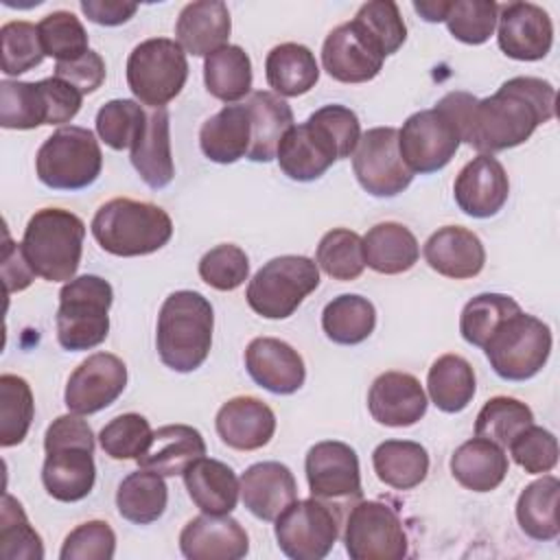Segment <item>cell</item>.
<instances>
[{"mask_svg":"<svg viewBox=\"0 0 560 560\" xmlns=\"http://www.w3.org/2000/svg\"><path fill=\"white\" fill-rule=\"evenodd\" d=\"M556 114V90L538 77L508 79L494 94L477 98L466 116L462 140L492 155L523 144Z\"/></svg>","mask_w":560,"mask_h":560,"instance_id":"cell-1","label":"cell"},{"mask_svg":"<svg viewBox=\"0 0 560 560\" xmlns=\"http://www.w3.org/2000/svg\"><path fill=\"white\" fill-rule=\"evenodd\" d=\"M475 101L468 92H448L433 109H420L402 122L398 151L411 173H435L455 158Z\"/></svg>","mask_w":560,"mask_h":560,"instance_id":"cell-2","label":"cell"},{"mask_svg":"<svg viewBox=\"0 0 560 560\" xmlns=\"http://www.w3.org/2000/svg\"><path fill=\"white\" fill-rule=\"evenodd\" d=\"M44 451L42 483L46 492L61 503L85 499L96 481L94 433L90 424L72 411L55 418L46 429Z\"/></svg>","mask_w":560,"mask_h":560,"instance_id":"cell-3","label":"cell"},{"mask_svg":"<svg viewBox=\"0 0 560 560\" xmlns=\"http://www.w3.org/2000/svg\"><path fill=\"white\" fill-rule=\"evenodd\" d=\"M214 328L212 304L197 291L171 293L158 315L155 346L162 363L175 372L197 370L210 352Z\"/></svg>","mask_w":560,"mask_h":560,"instance_id":"cell-4","label":"cell"},{"mask_svg":"<svg viewBox=\"0 0 560 560\" xmlns=\"http://www.w3.org/2000/svg\"><path fill=\"white\" fill-rule=\"evenodd\" d=\"M90 228L101 249L122 258L153 254L173 236V221L166 210L129 197H116L103 203Z\"/></svg>","mask_w":560,"mask_h":560,"instance_id":"cell-5","label":"cell"},{"mask_svg":"<svg viewBox=\"0 0 560 560\" xmlns=\"http://www.w3.org/2000/svg\"><path fill=\"white\" fill-rule=\"evenodd\" d=\"M85 225L63 208L37 210L22 236V252L35 276L48 282H70L81 265Z\"/></svg>","mask_w":560,"mask_h":560,"instance_id":"cell-6","label":"cell"},{"mask_svg":"<svg viewBox=\"0 0 560 560\" xmlns=\"http://www.w3.org/2000/svg\"><path fill=\"white\" fill-rule=\"evenodd\" d=\"M114 289L101 276H77L59 291L57 341L63 350L81 352L101 346L109 332Z\"/></svg>","mask_w":560,"mask_h":560,"instance_id":"cell-7","label":"cell"},{"mask_svg":"<svg viewBox=\"0 0 560 560\" xmlns=\"http://www.w3.org/2000/svg\"><path fill=\"white\" fill-rule=\"evenodd\" d=\"M83 94L59 77L42 81H0V125L4 129H35L70 122L81 109Z\"/></svg>","mask_w":560,"mask_h":560,"instance_id":"cell-8","label":"cell"},{"mask_svg":"<svg viewBox=\"0 0 560 560\" xmlns=\"http://www.w3.org/2000/svg\"><path fill=\"white\" fill-rule=\"evenodd\" d=\"M103 168V153L94 133L68 125L44 140L35 155L42 184L52 190H81L92 186Z\"/></svg>","mask_w":560,"mask_h":560,"instance_id":"cell-9","label":"cell"},{"mask_svg":"<svg viewBox=\"0 0 560 560\" xmlns=\"http://www.w3.org/2000/svg\"><path fill=\"white\" fill-rule=\"evenodd\" d=\"M319 287V267L306 256H278L265 262L247 284V304L265 319H287Z\"/></svg>","mask_w":560,"mask_h":560,"instance_id":"cell-10","label":"cell"},{"mask_svg":"<svg viewBox=\"0 0 560 560\" xmlns=\"http://www.w3.org/2000/svg\"><path fill=\"white\" fill-rule=\"evenodd\" d=\"M483 352L501 378L527 381L545 368L551 354V330L542 319L518 311L497 326Z\"/></svg>","mask_w":560,"mask_h":560,"instance_id":"cell-11","label":"cell"},{"mask_svg":"<svg viewBox=\"0 0 560 560\" xmlns=\"http://www.w3.org/2000/svg\"><path fill=\"white\" fill-rule=\"evenodd\" d=\"M188 79L184 48L168 37L140 42L127 59V85L133 96L151 109L171 103Z\"/></svg>","mask_w":560,"mask_h":560,"instance_id":"cell-12","label":"cell"},{"mask_svg":"<svg viewBox=\"0 0 560 560\" xmlns=\"http://www.w3.org/2000/svg\"><path fill=\"white\" fill-rule=\"evenodd\" d=\"M339 536V510L317 501H293L276 518V540L284 556L293 560H322L330 553Z\"/></svg>","mask_w":560,"mask_h":560,"instance_id":"cell-13","label":"cell"},{"mask_svg":"<svg viewBox=\"0 0 560 560\" xmlns=\"http://www.w3.org/2000/svg\"><path fill=\"white\" fill-rule=\"evenodd\" d=\"M407 534L398 514L381 501H357L343 529V547L352 560H402Z\"/></svg>","mask_w":560,"mask_h":560,"instance_id":"cell-14","label":"cell"},{"mask_svg":"<svg viewBox=\"0 0 560 560\" xmlns=\"http://www.w3.org/2000/svg\"><path fill=\"white\" fill-rule=\"evenodd\" d=\"M311 497L332 508L361 501V468L357 451L337 440L317 442L308 448L304 459Z\"/></svg>","mask_w":560,"mask_h":560,"instance_id":"cell-15","label":"cell"},{"mask_svg":"<svg viewBox=\"0 0 560 560\" xmlns=\"http://www.w3.org/2000/svg\"><path fill=\"white\" fill-rule=\"evenodd\" d=\"M352 171L365 192L372 197H396L413 179V173L400 158L398 129L374 127L361 133L352 153Z\"/></svg>","mask_w":560,"mask_h":560,"instance_id":"cell-16","label":"cell"},{"mask_svg":"<svg viewBox=\"0 0 560 560\" xmlns=\"http://www.w3.org/2000/svg\"><path fill=\"white\" fill-rule=\"evenodd\" d=\"M341 158H346L341 144L315 112L306 122L293 125L276 151L280 171L293 182H313Z\"/></svg>","mask_w":560,"mask_h":560,"instance_id":"cell-17","label":"cell"},{"mask_svg":"<svg viewBox=\"0 0 560 560\" xmlns=\"http://www.w3.org/2000/svg\"><path fill=\"white\" fill-rule=\"evenodd\" d=\"M385 61V52L374 37L352 18L328 33L322 46L324 70L341 83L372 81Z\"/></svg>","mask_w":560,"mask_h":560,"instance_id":"cell-18","label":"cell"},{"mask_svg":"<svg viewBox=\"0 0 560 560\" xmlns=\"http://www.w3.org/2000/svg\"><path fill=\"white\" fill-rule=\"evenodd\" d=\"M127 385V365L109 352L90 354L68 378L63 400L72 413L90 416L109 407Z\"/></svg>","mask_w":560,"mask_h":560,"instance_id":"cell-19","label":"cell"},{"mask_svg":"<svg viewBox=\"0 0 560 560\" xmlns=\"http://www.w3.org/2000/svg\"><path fill=\"white\" fill-rule=\"evenodd\" d=\"M497 24L499 48L512 59L538 61L551 50V18L542 7L534 2H508L499 7Z\"/></svg>","mask_w":560,"mask_h":560,"instance_id":"cell-20","label":"cell"},{"mask_svg":"<svg viewBox=\"0 0 560 560\" xmlns=\"http://www.w3.org/2000/svg\"><path fill=\"white\" fill-rule=\"evenodd\" d=\"M510 179L494 155L479 153L455 177L453 197L462 212L475 219L494 217L508 201Z\"/></svg>","mask_w":560,"mask_h":560,"instance_id":"cell-21","label":"cell"},{"mask_svg":"<svg viewBox=\"0 0 560 560\" xmlns=\"http://www.w3.org/2000/svg\"><path fill=\"white\" fill-rule=\"evenodd\" d=\"M179 549L188 560H241L249 551V538L236 518L203 512L184 525Z\"/></svg>","mask_w":560,"mask_h":560,"instance_id":"cell-22","label":"cell"},{"mask_svg":"<svg viewBox=\"0 0 560 560\" xmlns=\"http://www.w3.org/2000/svg\"><path fill=\"white\" fill-rule=\"evenodd\" d=\"M245 368L256 385L271 394H295L306 378L300 352L282 339L256 337L245 350Z\"/></svg>","mask_w":560,"mask_h":560,"instance_id":"cell-23","label":"cell"},{"mask_svg":"<svg viewBox=\"0 0 560 560\" xmlns=\"http://www.w3.org/2000/svg\"><path fill=\"white\" fill-rule=\"evenodd\" d=\"M427 394L407 372H383L368 392V409L378 424L411 427L427 413Z\"/></svg>","mask_w":560,"mask_h":560,"instance_id":"cell-24","label":"cell"},{"mask_svg":"<svg viewBox=\"0 0 560 560\" xmlns=\"http://www.w3.org/2000/svg\"><path fill=\"white\" fill-rule=\"evenodd\" d=\"M422 254L433 271L453 280L475 278L486 265L481 238L462 225H444L433 232L427 238Z\"/></svg>","mask_w":560,"mask_h":560,"instance_id":"cell-25","label":"cell"},{"mask_svg":"<svg viewBox=\"0 0 560 560\" xmlns=\"http://www.w3.org/2000/svg\"><path fill=\"white\" fill-rule=\"evenodd\" d=\"M223 444L236 451H256L276 433V413L254 396H236L221 405L214 418Z\"/></svg>","mask_w":560,"mask_h":560,"instance_id":"cell-26","label":"cell"},{"mask_svg":"<svg viewBox=\"0 0 560 560\" xmlns=\"http://www.w3.org/2000/svg\"><path fill=\"white\" fill-rule=\"evenodd\" d=\"M238 481L245 508L260 521H276L298 499L295 477L280 462L252 464Z\"/></svg>","mask_w":560,"mask_h":560,"instance_id":"cell-27","label":"cell"},{"mask_svg":"<svg viewBox=\"0 0 560 560\" xmlns=\"http://www.w3.org/2000/svg\"><path fill=\"white\" fill-rule=\"evenodd\" d=\"M131 164L140 179L160 190L173 182L175 166L171 153V116L166 107L147 112L144 127L131 144Z\"/></svg>","mask_w":560,"mask_h":560,"instance_id":"cell-28","label":"cell"},{"mask_svg":"<svg viewBox=\"0 0 560 560\" xmlns=\"http://www.w3.org/2000/svg\"><path fill=\"white\" fill-rule=\"evenodd\" d=\"M232 20L228 4L219 0H199L186 4L175 22V42L195 57H208L228 46Z\"/></svg>","mask_w":560,"mask_h":560,"instance_id":"cell-29","label":"cell"},{"mask_svg":"<svg viewBox=\"0 0 560 560\" xmlns=\"http://www.w3.org/2000/svg\"><path fill=\"white\" fill-rule=\"evenodd\" d=\"M206 455L203 435L188 424H166L153 431L151 444L136 459L140 468L153 470L162 477L184 475V470Z\"/></svg>","mask_w":560,"mask_h":560,"instance_id":"cell-30","label":"cell"},{"mask_svg":"<svg viewBox=\"0 0 560 560\" xmlns=\"http://www.w3.org/2000/svg\"><path fill=\"white\" fill-rule=\"evenodd\" d=\"M252 144V120L247 105H225L199 129L203 155L217 164H234L247 158Z\"/></svg>","mask_w":560,"mask_h":560,"instance_id":"cell-31","label":"cell"},{"mask_svg":"<svg viewBox=\"0 0 560 560\" xmlns=\"http://www.w3.org/2000/svg\"><path fill=\"white\" fill-rule=\"evenodd\" d=\"M184 486L192 503L206 514H230L241 494L236 472L219 462L199 457L184 470Z\"/></svg>","mask_w":560,"mask_h":560,"instance_id":"cell-32","label":"cell"},{"mask_svg":"<svg viewBox=\"0 0 560 560\" xmlns=\"http://www.w3.org/2000/svg\"><path fill=\"white\" fill-rule=\"evenodd\" d=\"M508 466L505 451L477 435L457 446L451 455V475L459 486L472 492H490L499 488L508 475Z\"/></svg>","mask_w":560,"mask_h":560,"instance_id":"cell-33","label":"cell"},{"mask_svg":"<svg viewBox=\"0 0 560 560\" xmlns=\"http://www.w3.org/2000/svg\"><path fill=\"white\" fill-rule=\"evenodd\" d=\"M245 105L252 120V144L247 158L252 162H271L282 136L293 127V112L284 98L267 90L252 92Z\"/></svg>","mask_w":560,"mask_h":560,"instance_id":"cell-34","label":"cell"},{"mask_svg":"<svg viewBox=\"0 0 560 560\" xmlns=\"http://www.w3.org/2000/svg\"><path fill=\"white\" fill-rule=\"evenodd\" d=\"M365 265L376 273L396 276L409 271L420 256V245L409 228L396 221L376 223L363 236Z\"/></svg>","mask_w":560,"mask_h":560,"instance_id":"cell-35","label":"cell"},{"mask_svg":"<svg viewBox=\"0 0 560 560\" xmlns=\"http://www.w3.org/2000/svg\"><path fill=\"white\" fill-rule=\"evenodd\" d=\"M265 77L273 94L302 96L315 88L319 79V66L311 48L295 42L278 44L265 59Z\"/></svg>","mask_w":560,"mask_h":560,"instance_id":"cell-36","label":"cell"},{"mask_svg":"<svg viewBox=\"0 0 560 560\" xmlns=\"http://www.w3.org/2000/svg\"><path fill=\"white\" fill-rule=\"evenodd\" d=\"M376 477L394 490H411L429 475V453L411 440H385L372 453Z\"/></svg>","mask_w":560,"mask_h":560,"instance_id":"cell-37","label":"cell"},{"mask_svg":"<svg viewBox=\"0 0 560 560\" xmlns=\"http://www.w3.org/2000/svg\"><path fill=\"white\" fill-rule=\"evenodd\" d=\"M558 494L560 481L553 475H545L523 488L516 501L518 527L534 540H556L560 534L558 521Z\"/></svg>","mask_w":560,"mask_h":560,"instance_id":"cell-38","label":"cell"},{"mask_svg":"<svg viewBox=\"0 0 560 560\" xmlns=\"http://www.w3.org/2000/svg\"><path fill=\"white\" fill-rule=\"evenodd\" d=\"M475 387L477 383L472 365L459 354H442L429 368V398L444 413L464 411L475 396Z\"/></svg>","mask_w":560,"mask_h":560,"instance_id":"cell-39","label":"cell"},{"mask_svg":"<svg viewBox=\"0 0 560 560\" xmlns=\"http://www.w3.org/2000/svg\"><path fill=\"white\" fill-rule=\"evenodd\" d=\"M168 503V488L162 475L140 468L129 472L116 490L118 514L136 525L155 523Z\"/></svg>","mask_w":560,"mask_h":560,"instance_id":"cell-40","label":"cell"},{"mask_svg":"<svg viewBox=\"0 0 560 560\" xmlns=\"http://www.w3.org/2000/svg\"><path fill=\"white\" fill-rule=\"evenodd\" d=\"M376 326L374 304L357 293L332 298L322 313V328L326 337L339 346H357L365 341Z\"/></svg>","mask_w":560,"mask_h":560,"instance_id":"cell-41","label":"cell"},{"mask_svg":"<svg viewBox=\"0 0 560 560\" xmlns=\"http://www.w3.org/2000/svg\"><path fill=\"white\" fill-rule=\"evenodd\" d=\"M206 90L223 101L236 103L252 92V61L249 55L234 44L219 48L203 61Z\"/></svg>","mask_w":560,"mask_h":560,"instance_id":"cell-42","label":"cell"},{"mask_svg":"<svg viewBox=\"0 0 560 560\" xmlns=\"http://www.w3.org/2000/svg\"><path fill=\"white\" fill-rule=\"evenodd\" d=\"M315 262L335 280H357L365 269L363 238L348 228H335L322 236L315 252Z\"/></svg>","mask_w":560,"mask_h":560,"instance_id":"cell-43","label":"cell"},{"mask_svg":"<svg viewBox=\"0 0 560 560\" xmlns=\"http://www.w3.org/2000/svg\"><path fill=\"white\" fill-rule=\"evenodd\" d=\"M529 424H534V413L525 402L512 396H494L479 409L475 435L508 448L510 442Z\"/></svg>","mask_w":560,"mask_h":560,"instance_id":"cell-44","label":"cell"},{"mask_svg":"<svg viewBox=\"0 0 560 560\" xmlns=\"http://www.w3.org/2000/svg\"><path fill=\"white\" fill-rule=\"evenodd\" d=\"M35 402L31 385L15 374L0 376V446L20 444L33 422Z\"/></svg>","mask_w":560,"mask_h":560,"instance_id":"cell-45","label":"cell"},{"mask_svg":"<svg viewBox=\"0 0 560 560\" xmlns=\"http://www.w3.org/2000/svg\"><path fill=\"white\" fill-rule=\"evenodd\" d=\"M518 311H521L518 302L510 295L479 293L470 302H466V306L462 308L459 332L470 346L483 348V343L490 339L497 326Z\"/></svg>","mask_w":560,"mask_h":560,"instance_id":"cell-46","label":"cell"},{"mask_svg":"<svg viewBox=\"0 0 560 560\" xmlns=\"http://www.w3.org/2000/svg\"><path fill=\"white\" fill-rule=\"evenodd\" d=\"M0 556L4 560H42L44 545L28 523L22 503L4 492L0 505Z\"/></svg>","mask_w":560,"mask_h":560,"instance_id":"cell-47","label":"cell"},{"mask_svg":"<svg viewBox=\"0 0 560 560\" xmlns=\"http://www.w3.org/2000/svg\"><path fill=\"white\" fill-rule=\"evenodd\" d=\"M44 55L59 61H72L83 57L88 48V33L81 20L70 11H52L37 24Z\"/></svg>","mask_w":560,"mask_h":560,"instance_id":"cell-48","label":"cell"},{"mask_svg":"<svg viewBox=\"0 0 560 560\" xmlns=\"http://www.w3.org/2000/svg\"><path fill=\"white\" fill-rule=\"evenodd\" d=\"M147 112L131 98L107 101L96 114V133L114 151L131 149L140 129L144 127Z\"/></svg>","mask_w":560,"mask_h":560,"instance_id":"cell-49","label":"cell"},{"mask_svg":"<svg viewBox=\"0 0 560 560\" xmlns=\"http://www.w3.org/2000/svg\"><path fill=\"white\" fill-rule=\"evenodd\" d=\"M499 18V4L492 0H455L444 18L451 35L464 44L477 46L490 39Z\"/></svg>","mask_w":560,"mask_h":560,"instance_id":"cell-50","label":"cell"},{"mask_svg":"<svg viewBox=\"0 0 560 560\" xmlns=\"http://www.w3.org/2000/svg\"><path fill=\"white\" fill-rule=\"evenodd\" d=\"M2 42V72L18 77L42 63L44 48L39 42L37 26L24 20H13L0 28Z\"/></svg>","mask_w":560,"mask_h":560,"instance_id":"cell-51","label":"cell"},{"mask_svg":"<svg viewBox=\"0 0 560 560\" xmlns=\"http://www.w3.org/2000/svg\"><path fill=\"white\" fill-rule=\"evenodd\" d=\"M151 424L140 413L116 416L98 433L101 448L112 459H138L151 444Z\"/></svg>","mask_w":560,"mask_h":560,"instance_id":"cell-52","label":"cell"},{"mask_svg":"<svg viewBox=\"0 0 560 560\" xmlns=\"http://www.w3.org/2000/svg\"><path fill=\"white\" fill-rule=\"evenodd\" d=\"M201 280L217 291H234L249 276V258L234 243H221L199 260Z\"/></svg>","mask_w":560,"mask_h":560,"instance_id":"cell-53","label":"cell"},{"mask_svg":"<svg viewBox=\"0 0 560 560\" xmlns=\"http://www.w3.org/2000/svg\"><path fill=\"white\" fill-rule=\"evenodd\" d=\"M354 20L374 37L385 57L394 55L407 39V26L392 0H372L359 7Z\"/></svg>","mask_w":560,"mask_h":560,"instance_id":"cell-54","label":"cell"},{"mask_svg":"<svg viewBox=\"0 0 560 560\" xmlns=\"http://www.w3.org/2000/svg\"><path fill=\"white\" fill-rule=\"evenodd\" d=\"M512 459L529 475H542L558 464V440L551 431L529 424L510 442Z\"/></svg>","mask_w":560,"mask_h":560,"instance_id":"cell-55","label":"cell"},{"mask_svg":"<svg viewBox=\"0 0 560 560\" xmlns=\"http://www.w3.org/2000/svg\"><path fill=\"white\" fill-rule=\"evenodd\" d=\"M116 534L105 521H88L74 527L59 551L61 560H112Z\"/></svg>","mask_w":560,"mask_h":560,"instance_id":"cell-56","label":"cell"},{"mask_svg":"<svg viewBox=\"0 0 560 560\" xmlns=\"http://www.w3.org/2000/svg\"><path fill=\"white\" fill-rule=\"evenodd\" d=\"M55 77L74 85L83 96L98 90L105 81V61L98 52L88 50L83 57L72 61H59L55 66Z\"/></svg>","mask_w":560,"mask_h":560,"instance_id":"cell-57","label":"cell"},{"mask_svg":"<svg viewBox=\"0 0 560 560\" xmlns=\"http://www.w3.org/2000/svg\"><path fill=\"white\" fill-rule=\"evenodd\" d=\"M2 276H4L7 293L24 291L33 282L35 271L26 262L22 245H15V243L7 241L4 252H2Z\"/></svg>","mask_w":560,"mask_h":560,"instance_id":"cell-58","label":"cell"},{"mask_svg":"<svg viewBox=\"0 0 560 560\" xmlns=\"http://www.w3.org/2000/svg\"><path fill=\"white\" fill-rule=\"evenodd\" d=\"M81 11L101 26H118L133 18L138 11L136 2H120V0H81Z\"/></svg>","mask_w":560,"mask_h":560,"instance_id":"cell-59","label":"cell"},{"mask_svg":"<svg viewBox=\"0 0 560 560\" xmlns=\"http://www.w3.org/2000/svg\"><path fill=\"white\" fill-rule=\"evenodd\" d=\"M451 2H442V0H422V2H413V9L422 15V20L427 22H444L446 13H448Z\"/></svg>","mask_w":560,"mask_h":560,"instance_id":"cell-60","label":"cell"}]
</instances>
